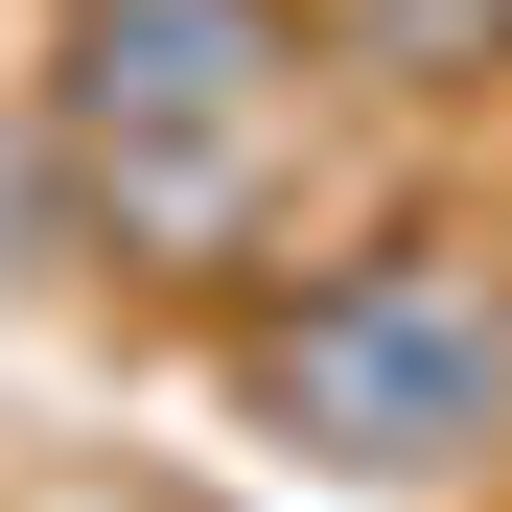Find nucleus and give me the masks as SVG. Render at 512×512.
Returning a JSON list of instances; mask_svg holds the SVG:
<instances>
[{
  "mask_svg": "<svg viewBox=\"0 0 512 512\" xmlns=\"http://www.w3.org/2000/svg\"><path fill=\"white\" fill-rule=\"evenodd\" d=\"M303 163V0H94L70 24V187L117 256H233Z\"/></svg>",
  "mask_w": 512,
  "mask_h": 512,
  "instance_id": "f257e3e1",
  "label": "nucleus"
},
{
  "mask_svg": "<svg viewBox=\"0 0 512 512\" xmlns=\"http://www.w3.org/2000/svg\"><path fill=\"white\" fill-rule=\"evenodd\" d=\"M256 419L303 466H373V489H443L512 443V280L466 233H373L256 326Z\"/></svg>",
  "mask_w": 512,
  "mask_h": 512,
  "instance_id": "f03ea898",
  "label": "nucleus"
},
{
  "mask_svg": "<svg viewBox=\"0 0 512 512\" xmlns=\"http://www.w3.org/2000/svg\"><path fill=\"white\" fill-rule=\"evenodd\" d=\"M326 70H373V94H489L512 70V0H303Z\"/></svg>",
  "mask_w": 512,
  "mask_h": 512,
  "instance_id": "7ed1b4c3",
  "label": "nucleus"
}]
</instances>
